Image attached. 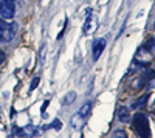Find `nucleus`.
<instances>
[{
	"mask_svg": "<svg viewBox=\"0 0 155 138\" xmlns=\"http://www.w3.org/2000/svg\"><path fill=\"white\" fill-rule=\"evenodd\" d=\"M132 126L140 138H150V124L144 113H135L132 120Z\"/></svg>",
	"mask_w": 155,
	"mask_h": 138,
	"instance_id": "obj_1",
	"label": "nucleus"
},
{
	"mask_svg": "<svg viewBox=\"0 0 155 138\" xmlns=\"http://www.w3.org/2000/svg\"><path fill=\"white\" fill-rule=\"evenodd\" d=\"M14 133L20 138H34L42 133L41 127L36 126H25V127H14Z\"/></svg>",
	"mask_w": 155,
	"mask_h": 138,
	"instance_id": "obj_2",
	"label": "nucleus"
},
{
	"mask_svg": "<svg viewBox=\"0 0 155 138\" xmlns=\"http://www.w3.org/2000/svg\"><path fill=\"white\" fill-rule=\"evenodd\" d=\"M14 37V28L12 25L6 23L5 20H0V41L2 42H9Z\"/></svg>",
	"mask_w": 155,
	"mask_h": 138,
	"instance_id": "obj_3",
	"label": "nucleus"
},
{
	"mask_svg": "<svg viewBox=\"0 0 155 138\" xmlns=\"http://www.w3.org/2000/svg\"><path fill=\"white\" fill-rule=\"evenodd\" d=\"M16 12V5L14 0H5V2L0 5V16L3 19H12Z\"/></svg>",
	"mask_w": 155,
	"mask_h": 138,
	"instance_id": "obj_4",
	"label": "nucleus"
},
{
	"mask_svg": "<svg viewBox=\"0 0 155 138\" xmlns=\"http://www.w3.org/2000/svg\"><path fill=\"white\" fill-rule=\"evenodd\" d=\"M87 19H85V23H84V34H93L98 28V20L95 16H92V9L87 11Z\"/></svg>",
	"mask_w": 155,
	"mask_h": 138,
	"instance_id": "obj_5",
	"label": "nucleus"
},
{
	"mask_svg": "<svg viewBox=\"0 0 155 138\" xmlns=\"http://www.w3.org/2000/svg\"><path fill=\"white\" fill-rule=\"evenodd\" d=\"M106 48V39L104 37H99V39H95L93 41V45H92V54H93V61H98L99 56L102 54Z\"/></svg>",
	"mask_w": 155,
	"mask_h": 138,
	"instance_id": "obj_6",
	"label": "nucleus"
},
{
	"mask_svg": "<svg viewBox=\"0 0 155 138\" xmlns=\"http://www.w3.org/2000/svg\"><path fill=\"white\" fill-rule=\"evenodd\" d=\"M85 121H87V117H82L79 112H76V113L73 115V118H71V127L73 129H82L84 127V124H85Z\"/></svg>",
	"mask_w": 155,
	"mask_h": 138,
	"instance_id": "obj_7",
	"label": "nucleus"
},
{
	"mask_svg": "<svg viewBox=\"0 0 155 138\" xmlns=\"http://www.w3.org/2000/svg\"><path fill=\"white\" fill-rule=\"evenodd\" d=\"M129 109L127 107H120L118 109V120L121 121V123H127L129 121Z\"/></svg>",
	"mask_w": 155,
	"mask_h": 138,
	"instance_id": "obj_8",
	"label": "nucleus"
},
{
	"mask_svg": "<svg viewBox=\"0 0 155 138\" xmlns=\"http://www.w3.org/2000/svg\"><path fill=\"white\" fill-rule=\"evenodd\" d=\"M74 99H76V93L74 92H68L65 96L62 98V104L64 106H68V104H71L74 101Z\"/></svg>",
	"mask_w": 155,
	"mask_h": 138,
	"instance_id": "obj_9",
	"label": "nucleus"
},
{
	"mask_svg": "<svg viewBox=\"0 0 155 138\" xmlns=\"http://www.w3.org/2000/svg\"><path fill=\"white\" fill-rule=\"evenodd\" d=\"M147 101V95H143L140 99H137V101L132 104V109H138V107H143L144 106V103Z\"/></svg>",
	"mask_w": 155,
	"mask_h": 138,
	"instance_id": "obj_10",
	"label": "nucleus"
},
{
	"mask_svg": "<svg viewBox=\"0 0 155 138\" xmlns=\"http://www.w3.org/2000/svg\"><path fill=\"white\" fill-rule=\"evenodd\" d=\"M45 129H54V130H61V129H62V123H61L59 120H54L53 123H50Z\"/></svg>",
	"mask_w": 155,
	"mask_h": 138,
	"instance_id": "obj_11",
	"label": "nucleus"
},
{
	"mask_svg": "<svg viewBox=\"0 0 155 138\" xmlns=\"http://www.w3.org/2000/svg\"><path fill=\"white\" fill-rule=\"evenodd\" d=\"M39 82H41V78H39V76H34V78H33V81H31V85H30V93H31V92H34V89L39 85Z\"/></svg>",
	"mask_w": 155,
	"mask_h": 138,
	"instance_id": "obj_12",
	"label": "nucleus"
},
{
	"mask_svg": "<svg viewBox=\"0 0 155 138\" xmlns=\"http://www.w3.org/2000/svg\"><path fill=\"white\" fill-rule=\"evenodd\" d=\"M113 138H127V135H126L124 130H116V132L113 133Z\"/></svg>",
	"mask_w": 155,
	"mask_h": 138,
	"instance_id": "obj_13",
	"label": "nucleus"
},
{
	"mask_svg": "<svg viewBox=\"0 0 155 138\" xmlns=\"http://www.w3.org/2000/svg\"><path fill=\"white\" fill-rule=\"evenodd\" d=\"M48 104H50V101L47 99V101L44 103V106H42V115H45V110H47V107H48Z\"/></svg>",
	"mask_w": 155,
	"mask_h": 138,
	"instance_id": "obj_14",
	"label": "nucleus"
},
{
	"mask_svg": "<svg viewBox=\"0 0 155 138\" xmlns=\"http://www.w3.org/2000/svg\"><path fill=\"white\" fill-rule=\"evenodd\" d=\"M44 58H45V47H42V50H41V59L44 61Z\"/></svg>",
	"mask_w": 155,
	"mask_h": 138,
	"instance_id": "obj_15",
	"label": "nucleus"
},
{
	"mask_svg": "<svg viewBox=\"0 0 155 138\" xmlns=\"http://www.w3.org/2000/svg\"><path fill=\"white\" fill-rule=\"evenodd\" d=\"M3 61H5V53H3V51H0V64H2Z\"/></svg>",
	"mask_w": 155,
	"mask_h": 138,
	"instance_id": "obj_16",
	"label": "nucleus"
},
{
	"mask_svg": "<svg viewBox=\"0 0 155 138\" xmlns=\"http://www.w3.org/2000/svg\"><path fill=\"white\" fill-rule=\"evenodd\" d=\"M3 2H5V0H0V5H2V3H3Z\"/></svg>",
	"mask_w": 155,
	"mask_h": 138,
	"instance_id": "obj_17",
	"label": "nucleus"
},
{
	"mask_svg": "<svg viewBox=\"0 0 155 138\" xmlns=\"http://www.w3.org/2000/svg\"><path fill=\"white\" fill-rule=\"evenodd\" d=\"M79 138H84V136H82V135H81V136H79Z\"/></svg>",
	"mask_w": 155,
	"mask_h": 138,
	"instance_id": "obj_18",
	"label": "nucleus"
}]
</instances>
